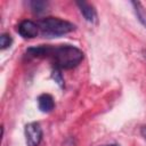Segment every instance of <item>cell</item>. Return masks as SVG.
I'll return each mask as SVG.
<instances>
[{"mask_svg":"<svg viewBox=\"0 0 146 146\" xmlns=\"http://www.w3.org/2000/svg\"><path fill=\"white\" fill-rule=\"evenodd\" d=\"M84 54L78 47L72 44L51 46L48 58H50L56 68L71 70L83 60Z\"/></svg>","mask_w":146,"mask_h":146,"instance_id":"1","label":"cell"},{"mask_svg":"<svg viewBox=\"0 0 146 146\" xmlns=\"http://www.w3.org/2000/svg\"><path fill=\"white\" fill-rule=\"evenodd\" d=\"M38 26L40 33L47 38L60 36L75 30L73 23L58 17H44L38 22Z\"/></svg>","mask_w":146,"mask_h":146,"instance_id":"2","label":"cell"},{"mask_svg":"<svg viewBox=\"0 0 146 146\" xmlns=\"http://www.w3.org/2000/svg\"><path fill=\"white\" fill-rule=\"evenodd\" d=\"M25 140L27 146H39L42 140V128L39 122H30L25 125Z\"/></svg>","mask_w":146,"mask_h":146,"instance_id":"3","label":"cell"},{"mask_svg":"<svg viewBox=\"0 0 146 146\" xmlns=\"http://www.w3.org/2000/svg\"><path fill=\"white\" fill-rule=\"evenodd\" d=\"M17 32L19 33L21 36L25 39H32L39 34L40 30H39L38 23L30 19H24L17 25Z\"/></svg>","mask_w":146,"mask_h":146,"instance_id":"4","label":"cell"},{"mask_svg":"<svg viewBox=\"0 0 146 146\" xmlns=\"http://www.w3.org/2000/svg\"><path fill=\"white\" fill-rule=\"evenodd\" d=\"M76 6L79 7L82 16L87 22L90 23H96L97 22V11L95 7L86 1H76Z\"/></svg>","mask_w":146,"mask_h":146,"instance_id":"5","label":"cell"},{"mask_svg":"<svg viewBox=\"0 0 146 146\" xmlns=\"http://www.w3.org/2000/svg\"><path fill=\"white\" fill-rule=\"evenodd\" d=\"M38 107L43 113H49L55 107V100L49 94H41L38 97Z\"/></svg>","mask_w":146,"mask_h":146,"instance_id":"6","label":"cell"},{"mask_svg":"<svg viewBox=\"0 0 146 146\" xmlns=\"http://www.w3.org/2000/svg\"><path fill=\"white\" fill-rule=\"evenodd\" d=\"M132 7H133V11L136 14L137 19L139 21V23L146 29V10L144 8V6L141 5V2L139 1H132L131 2Z\"/></svg>","mask_w":146,"mask_h":146,"instance_id":"7","label":"cell"},{"mask_svg":"<svg viewBox=\"0 0 146 146\" xmlns=\"http://www.w3.org/2000/svg\"><path fill=\"white\" fill-rule=\"evenodd\" d=\"M29 6H30V8H31V10L34 13V14H42L46 9H47V7H48V2H46V1H30L29 2Z\"/></svg>","mask_w":146,"mask_h":146,"instance_id":"8","label":"cell"},{"mask_svg":"<svg viewBox=\"0 0 146 146\" xmlns=\"http://www.w3.org/2000/svg\"><path fill=\"white\" fill-rule=\"evenodd\" d=\"M13 43V38L8 34V33H3L1 34L0 36V48L3 50V49H7L11 46Z\"/></svg>","mask_w":146,"mask_h":146,"instance_id":"9","label":"cell"},{"mask_svg":"<svg viewBox=\"0 0 146 146\" xmlns=\"http://www.w3.org/2000/svg\"><path fill=\"white\" fill-rule=\"evenodd\" d=\"M51 78L55 80V82L59 86V87H64V78L60 73V70L59 68H54L52 72H51Z\"/></svg>","mask_w":146,"mask_h":146,"instance_id":"10","label":"cell"},{"mask_svg":"<svg viewBox=\"0 0 146 146\" xmlns=\"http://www.w3.org/2000/svg\"><path fill=\"white\" fill-rule=\"evenodd\" d=\"M140 135L144 138V140L146 141V125H144V127L140 128Z\"/></svg>","mask_w":146,"mask_h":146,"instance_id":"11","label":"cell"},{"mask_svg":"<svg viewBox=\"0 0 146 146\" xmlns=\"http://www.w3.org/2000/svg\"><path fill=\"white\" fill-rule=\"evenodd\" d=\"M102 146H121L119 144H107V145H102Z\"/></svg>","mask_w":146,"mask_h":146,"instance_id":"12","label":"cell"},{"mask_svg":"<svg viewBox=\"0 0 146 146\" xmlns=\"http://www.w3.org/2000/svg\"><path fill=\"white\" fill-rule=\"evenodd\" d=\"M143 56H144V58H145V60H146V50L143 51Z\"/></svg>","mask_w":146,"mask_h":146,"instance_id":"13","label":"cell"}]
</instances>
